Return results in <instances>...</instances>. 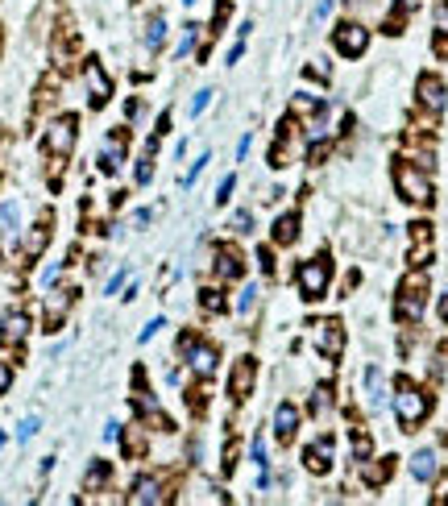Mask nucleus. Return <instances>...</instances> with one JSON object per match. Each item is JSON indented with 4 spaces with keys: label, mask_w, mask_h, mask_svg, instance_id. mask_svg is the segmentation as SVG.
<instances>
[{
    "label": "nucleus",
    "mask_w": 448,
    "mask_h": 506,
    "mask_svg": "<svg viewBox=\"0 0 448 506\" xmlns=\"http://www.w3.org/2000/svg\"><path fill=\"white\" fill-rule=\"evenodd\" d=\"M395 415H399V424H403V428H415V424L428 415V399H424L415 386H407V382H403V386H399V395H395Z\"/></svg>",
    "instance_id": "1"
},
{
    "label": "nucleus",
    "mask_w": 448,
    "mask_h": 506,
    "mask_svg": "<svg viewBox=\"0 0 448 506\" xmlns=\"http://www.w3.org/2000/svg\"><path fill=\"white\" fill-rule=\"evenodd\" d=\"M328 262L324 257H316V262H303L299 266V291H303V299H320L324 295V287H328Z\"/></svg>",
    "instance_id": "2"
},
{
    "label": "nucleus",
    "mask_w": 448,
    "mask_h": 506,
    "mask_svg": "<svg viewBox=\"0 0 448 506\" xmlns=\"http://www.w3.org/2000/svg\"><path fill=\"white\" fill-rule=\"evenodd\" d=\"M395 183H399V191H403L411 204H428V199H432V183H428L415 166H399V170H395Z\"/></svg>",
    "instance_id": "3"
},
{
    "label": "nucleus",
    "mask_w": 448,
    "mask_h": 506,
    "mask_svg": "<svg viewBox=\"0 0 448 506\" xmlns=\"http://www.w3.org/2000/svg\"><path fill=\"white\" fill-rule=\"evenodd\" d=\"M332 42H337V50L341 54H349V58H357L366 46H370V29H361L357 21H345V25H337V33H332Z\"/></svg>",
    "instance_id": "4"
},
{
    "label": "nucleus",
    "mask_w": 448,
    "mask_h": 506,
    "mask_svg": "<svg viewBox=\"0 0 448 506\" xmlns=\"http://www.w3.org/2000/svg\"><path fill=\"white\" fill-rule=\"evenodd\" d=\"M395 316H399V320H420V316H424V278H420V274H415V278H407V287H403V295H399Z\"/></svg>",
    "instance_id": "5"
},
{
    "label": "nucleus",
    "mask_w": 448,
    "mask_h": 506,
    "mask_svg": "<svg viewBox=\"0 0 448 506\" xmlns=\"http://www.w3.org/2000/svg\"><path fill=\"white\" fill-rule=\"evenodd\" d=\"M71 145H75V116H58L46 133V150L62 158V154H71Z\"/></svg>",
    "instance_id": "6"
},
{
    "label": "nucleus",
    "mask_w": 448,
    "mask_h": 506,
    "mask_svg": "<svg viewBox=\"0 0 448 506\" xmlns=\"http://www.w3.org/2000/svg\"><path fill=\"white\" fill-rule=\"evenodd\" d=\"M316 349H320L324 357H341V349H345V332H341L337 320L316 324Z\"/></svg>",
    "instance_id": "7"
},
{
    "label": "nucleus",
    "mask_w": 448,
    "mask_h": 506,
    "mask_svg": "<svg viewBox=\"0 0 448 506\" xmlns=\"http://www.w3.org/2000/svg\"><path fill=\"white\" fill-rule=\"evenodd\" d=\"M183 349H187V361H191V370H195L199 378H212V374H216V349H212V345H191V341H183Z\"/></svg>",
    "instance_id": "8"
},
{
    "label": "nucleus",
    "mask_w": 448,
    "mask_h": 506,
    "mask_svg": "<svg viewBox=\"0 0 448 506\" xmlns=\"http://www.w3.org/2000/svg\"><path fill=\"white\" fill-rule=\"evenodd\" d=\"M87 91H91V108H104L108 96H112V83H108L100 62H87Z\"/></svg>",
    "instance_id": "9"
},
{
    "label": "nucleus",
    "mask_w": 448,
    "mask_h": 506,
    "mask_svg": "<svg viewBox=\"0 0 448 506\" xmlns=\"http://www.w3.org/2000/svg\"><path fill=\"white\" fill-rule=\"evenodd\" d=\"M29 332V316L25 311H8L4 316V328H0V345H21Z\"/></svg>",
    "instance_id": "10"
},
{
    "label": "nucleus",
    "mask_w": 448,
    "mask_h": 506,
    "mask_svg": "<svg viewBox=\"0 0 448 506\" xmlns=\"http://www.w3.org/2000/svg\"><path fill=\"white\" fill-rule=\"evenodd\" d=\"M420 104L432 108V112H440V108H445V83L432 79V75H424V79H420Z\"/></svg>",
    "instance_id": "11"
},
{
    "label": "nucleus",
    "mask_w": 448,
    "mask_h": 506,
    "mask_svg": "<svg viewBox=\"0 0 448 506\" xmlns=\"http://www.w3.org/2000/svg\"><path fill=\"white\" fill-rule=\"evenodd\" d=\"M303 461H307V469H312V473H328V469H332V440L312 444V449L303 453Z\"/></svg>",
    "instance_id": "12"
},
{
    "label": "nucleus",
    "mask_w": 448,
    "mask_h": 506,
    "mask_svg": "<svg viewBox=\"0 0 448 506\" xmlns=\"http://www.w3.org/2000/svg\"><path fill=\"white\" fill-rule=\"evenodd\" d=\"M295 428H299V411H295L291 403H283V407L274 411V436H278V440H291Z\"/></svg>",
    "instance_id": "13"
},
{
    "label": "nucleus",
    "mask_w": 448,
    "mask_h": 506,
    "mask_svg": "<svg viewBox=\"0 0 448 506\" xmlns=\"http://www.w3.org/2000/svg\"><path fill=\"white\" fill-rule=\"evenodd\" d=\"M249 386H253V361L245 357V361H237V370H233V382H229V390H233V399H245V395H249Z\"/></svg>",
    "instance_id": "14"
},
{
    "label": "nucleus",
    "mask_w": 448,
    "mask_h": 506,
    "mask_svg": "<svg viewBox=\"0 0 448 506\" xmlns=\"http://www.w3.org/2000/svg\"><path fill=\"white\" fill-rule=\"evenodd\" d=\"M366 390H370V411H382L386 407V386H382V370L378 365L366 370Z\"/></svg>",
    "instance_id": "15"
},
{
    "label": "nucleus",
    "mask_w": 448,
    "mask_h": 506,
    "mask_svg": "<svg viewBox=\"0 0 448 506\" xmlns=\"http://www.w3.org/2000/svg\"><path fill=\"white\" fill-rule=\"evenodd\" d=\"M158 498H162V490H158L154 478H141V482L133 486V494H129V503L133 506H150V503H158Z\"/></svg>",
    "instance_id": "16"
},
{
    "label": "nucleus",
    "mask_w": 448,
    "mask_h": 506,
    "mask_svg": "<svg viewBox=\"0 0 448 506\" xmlns=\"http://www.w3.org/2000/svg\"><path fill=\"white\" fill-rule=\"evenodd\" d=\"M436 453H415L411 457V478H420V482H432L436 478Z\"/></svg>",
    "instance_id": "17"
},
{
    "label": "nucleus",
    "mask_w": 448,
    "mask_h": 506,
    "mask_svg": "<svg viewBox=\"0 0 448 506\" xmlns=\"http://www.w3.org/2000/svg\"><path fill=\"white\" fill-rule=\"evenodd\" d=\"M295 237H299V216H283V220L274 224V241H278V245H291Z\"/></svg>",
    "instance_id": "18"
},
{
    "label": "nucleus",
    "mask_w": 448,
    "mask_h": 506,
    "mask_svg": "<svg viewBox=\"0 0 448 506\" xmlns=\"http://www.w3.org/2000/svg\"><path fill=\"white\" fill-rule=\"evenodd\" d=\"M46 241H50V228H46V224H37V228L29 233V241H25V257H37V253L46 249Z\"/></svg>",
    "instance_id": "19"
},
{
    "label": "nucleus",
    "mask_w": 448,
    "mask_h": 506,
    "mask_svg": "<svg viewBox=\"0 0 448 506\" xmlns=\"http://www.w3.org/2000/svg\"><path fill=\"white\" fill-rule=\"evenodd\" d=\"M162 42H166V21H162V17H154V21L145 25V46H150V50H158Z\"/></svg>",
    "instance_id": "20"
},
{
    "label": "nucleus",
    "mask_w": 448,
    "mask_h": 506,
    "mask_svg": "<svg viewBox=\"0 0 448 506\" xmlns=\"http://www.w3.org/2000/svg\"><path fill=\"white\" fill-rule=\"evenodd\" d=\"M216 270H220V278H237V274H241V257L224 249V253L216 257Z\"/></svg>",
    "instance_id": "21"
},
{
    "label": "nucleus",
    "mask_w": 448,
    "mask_h": 506,
    "mask_svg": "<svg viewBox=\"0 0 448 506\" xmlns=\"http://www.w3.org/2000/svg\"><path fill=\"white\" fill-rule=\"evenodd\" d=\"M100 166H104L108 174H116V170H120V141H108V150H104Z\"/></svg>",
    "instance_id": "22"
},
{
    "label": "nucleus",
    "mask_w": 448,
    "mask_h": 506,
    "mask_svg": "<svg viewBox=\"0 0 448 506\" xmlns=\"http://www.w3.org/2000/svg\"><path fill=\"white\" fill-rule=\"evenodd\" d=\"M37 428H42V424H37V415L21 419V428H17V440H33V436H37Z\"/></svg>",
    "instance_id": "23"
},
{
    "label": "nucleus",
    "mask_w": 448,
    "mask_h": 506,
    "mask_svg": "<svg viewBox=\"0 0 448 506\" xmlns=\"http://www.w3.org/2000/svg\"><path fill=\"white\" fill-rule=\"evenodd\" d=\"M195 37H199V25H187V33H183V42H179V58H183V54H191Z\"/></svg>",
    "instance_id": "24"
},
{
    "label": "nucleus",
    "mask_w": 448,
    "mask_h": 506,
    "mask_svg": "<svg viewBox=\"0 0 448 506\" xmlns=\"http://www.w3.org/2000/svg\"><path fill=\"white\" fill-rule=\"evenodd\" d=\"M253 303H258V287H245L237 299V311H253Z\"/></svg>",
    "instance_id": "25"
},
{
    "label": "nucleus",
    "mask_w": 448,
    "mask_h": 506,
    "mask_svg": "<svg viewBox=\"0 0 448 506\" xmlns=\"http://www.w3.org/2000/svg\"><path fill=\"white\" fill-rule=\"evenodd\" d=\"M199 303H204V311H220L224 307V299L216 291H199Z\"/></svg>",
    "instance_id": "26"
},
{
    "label": "nucleus",
    "mask_w": 448,
    "mask_h": 506,
    "mask_svg": "<svg viewBox=\"0 0 448 506\" xmlns=\"http://www.w3.org/2000/svg\"><path fill=\"white\" fill-rule=\"evenodd\" d=\"M162 328H166V320H162V316H158V320H150V324H145V328H141V336H137V341H141V345H145V341H154V336H158V332H162Z\"/></svg>",
    "instance_id": "27"
},
{
    "label": "nucleus",
    "mask_w": 448,
    "mask_h": 506,
    "mask_svg": "<svg viewBox=\"0 0 448 506\" xmlns=\"http://www.w3.org/2000/svg\"><path fill=\"white\" fill-rule=\"evenodd\" d=\"M328 12H332V0H316V8H312V25H324Z\"/></svg>",
    "instance_id": "28"
},
{
    "label": "nucleus",
    "mask_w": 448,
    "mask_h": 506,
    "mask_svg": "<svg viewBox=\"0 0 448 506\" xmlns=\"http://www.w3.org/2000/svg\"><path fill=\"white\" fill-rule=\"evenodd\" d=\"M204 166H208V154H204V158H199V162H195V166H191L187 174H183V187H191V183H195V179L204 174Z\"/></svg>",
    "instance_id": "29"
},
{
    "label": "nucleus",
    "mask_w": 448,
    "mask_h": 506,
    "mask_svg": "<svg viewBox=\"0 0 448 506\" xmlns=\"http://www.w3.org/2000/svg\"><path fill=\"white\" fill-rule=\"evenodd\" d=\"M233 187H237V179H233V174H224V179H220V187H216V199L224 204V199L233 195Z\"/></svg>",
    "instance_id": "30"
},
{
    "label": "nucleus",
    "mask_w": 448,
    "mask_h": 506,
    "mask_svg": "<svg viewBox=\"0 0 448 506\" xmlns=\"http://www.w3.org/2000/svg\"><path fill=\"white\" fill-rule=\"evenodd\" d=\"M0 216H4V228H12V233H17V204H12V199L0 208Z\"/></svg>",
    "instance_id": "31"
},
{
    "label": "nucleus",
    "mask_w": 448,
    "mask_h": 506,
    "mask_svg": "<svg viewBox=\"0 0 448 506\" xmlns=\"http://www.w3.org/2000/svg\"><path fill=\"white\" fill-rule=\"evenodd\" d=\"M208 104H212V91H199V96L191 100V116H199V112H204Z\"/></svg>",
    "instance_id": "32"
},
{
    "label": "nucleus",
    "mask_w": 448,
    "mask_h": 506,
    "mask_svg": "<svg viewBox=\"0 0 448 506\" xmlns=\"http://www.w3.org/2000/svg\"><path fill=\"white\" fill-rule=\"evenodd\" d=\"M253 465H258V469H266V440H262V436L253 440Z\"/></svg>",
    "instance_id": "33"
},
{
    "label": "nucleus",
    "mask_w": 448,
    "mask_h": 506,
    "mask_svg": "<svg viewBox=\"0 0 448 506\" xmlns=\"http://www.w3.org/2000/svg\"><path fill=\"white\" fill-rule=\"evenodd\" d=\"M104 478H108L104 465H91V469H87V486H104Z\"/></svg>",
    "instance_id": "34"
},
{
    "label": "nucleus",
    "mask_w": 448,
    "mask_h": 506,
    "mask_svg": "<svg viewBox=\"0 0 448 506\" xmlns=\"http://www.w3.org/2000/svg\"><path fill=\"white\" fill-rule=\"evenodd\" d=\"M150 174H154V166H150V158H141L137 162V183H150Z\"/></svg>",
    "instance_id": "35"
},
{
    "label": "nucleus",
    "mask_w": 448,
    "mask_h": 506,
    "mask_svg": "<svg viewBox=\"0 0 448 506\" xmlns=\"http://www.w3.org/2000/svg\"><path fill=\"white\" fill-rule=\"evenodd\" d=\"M249 224H253L249 212H237V216H233V228H237V233H249Z\"/></svg>",
    "instance_id": "36"
},
{
    "label": "nucleus",
    "mask_w": 448,
    "mask_h": 506,
    "mask_svg": "<svg viewBox=\"0 0 448 506\" xmlns=\"http://www.w3.org/2000/svg\"><path fill=\"white\" fill-rule=\"evenodd\" d=\"M8 382H12V370H8V361H0V395L8 390Z\"/></svg>",
    "instance_id": "37"
},
{
    "label": "nucleus",
    "mask_w": 448,
    "mask_h": 506,
    "mask_svg": "<svg viewBox=\"0 0 448 506\" xmlns=\"http://www.w3.org/2000/svg\"><path fill=\"white\" fill-rule=\"evenodd\" d=\"M125 278H129V266H125V270H120V274H116V278H112V282H108V295H116V291H120V282H125Z\"/></svg>",
    "instance_id": "38"
},
{
    "label": "nucleus",
    "mask_w": 448,
    "mask_h": 506,
    "mask_svg": "<svg viewBox=\"0 0 448 506\" xmlns=\"http://www.w3.org/2000/svg\"><path fill=\"white\" fill-rule=\"evenodd\" d=\"M312 407H316V411H324V407H328V390H324V386L316 390V399H312Z\"/></svg>",
    "instance_id": "39"
},
{
    "label": "nucleus",
    "mask_w": 448,
    "mask_h": 506,
    "mask_svg": "<svg viewBox=\"0 0 448 506\" xmlns=\"http://www.w3.org/2000/svg\"><path fill=\"white\" fill-rule=\"evenodd\" d=\"M353 453H357V457H370V440H366V436H357V440H353Z\"/></svg>",
    "instance_id": "40"
},
{
    "label": "nucleus",
    "mask_w": 448,
    "mask_h": 506,
    "mask_svg": "<svg viewBox=\"0 0 448 506\" xmlns=\"http://www.w3.org/2000/svg\"><path fill=\"white\" fill-rule=\"evenodd\" d=\"M258 262H262V270H266V274L274 270V257H270V249H262V253H258Z\"/></svg>",
    "instance_id": "41"
},
{
    "label": "nucleus",
    "mask_w": 448,
    "mask_h": 506,
    "mask_svg": "<svg viewBox=\"0 0 448 506\" xmlns=\"http://www.w3.org/2000/svg\"><path fill=\"white\" fill-rule=\"evenodd\" d=\"M307 71H312V75H316V79H328V66H324V62H312V66H307Z\"/></svg>",
    "instance_id": "42"
},
{
    "label": "nucleus",
    "mask_w": 448,
    "mask_h": 506,
    "mask_svg": "<svg viewBox=\"0 0 448 506\" xmlns=\"http://www.w3.org/2000/svg\"><path fill=\"white\" fill-rule=\"evenodd\" d=\"M436 25H440V29H448V4H445V8H436Z\"/></svg>",
    "instance_id": "43"
},
{
    "label": "nucleus",
    "mask_w": 448,
    "mask_h": 506,
    "mask_svg": "<svg viewBox=\"0 0 448 506\" xmlns=\"http://www.w3.org/2000/svg\"><path fill=\"white\" fill-rule=\"evenodd\" d=\"M440 320H445V324H448V295H445V299H440Z\"/></svg>",
    "instance_id": "44"
},
{
    "label": "nucleus",
    "mask_w": 448,
    "mask_h": 506,
    "mask_svg": "<svg viewBox=\"0 0 448 506\" xmlns=\"http://www.w3.org/2000/svg\"><path fill=\"white\" fill-rule=\"evenodd\" d=\"M0 449H4V432H0Z\"/></svg>",
    "instance_id": "45"
},
{
    "label": "nucleus",
    "mask_w": 448,
    "mask_h": 506,
    "mask_svg": "<svg viewBox=\"0 0 448 506\" xmlns=\"http://www.w3.org/2000/svg\"><path fill=\"white\" fill-rule=\"evenodd\" d=\"M183 4H195V0H183Z\"/></svg>",
    "instance_id": "46"
}]
</instances>
